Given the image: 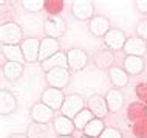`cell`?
Masks as SVG:
<instances>
[{
  "label": "cell",
  "mask_w": 147,
  "mask_h": 138,
  "mask_svg": "<svg viewBox=\"0 0 147 138\" xmlns=\"http://www.w3.org/2000/svg\"><path fill=\"white\" fill-rule=\"evenodd\" d=\"M2 56L6 59V62H20V64H26L20 45H2Z\"/></svg>",
  "instance_id": "23"
},
{
  "label": "cell",
  "mask_w": 147,
  "mask_h": 138,
  "mask_svg": "<svg viewBox=\"0 0 147 138\" xmlns=\"http://www.w3.org/2000/svg\"><path fill=\"white\" fill-rule=\"evenodd\" d=\"M20 47H22V53L26 64H33V62L39 61V53H40V41L39 39L26 37L23 39Z\"/></svg>",
  "instance_id": "7"
},
{
  "label": "cell",
  "mask_w": 147,
  "mask_h": 138,
  "mask_svg": "<svg viewBox=\"0 0 147 138\" xmlns=\"http://www.w3.org/2000/svg\"><path fill=\"white\" fill-rule=\"evenodd\" d=\"M63 101H65V96H63L62 90H59V89L48 87V89L43 90L42 95H40V102H43L45 106H48V107L53 109V110L62 109Z\"/></svg>",
  "instance_id": "8"
},
{
  "label": "cell",
  "mask_w": 147,
  "mask_h": 138,
  "mask_svg": "<svg viewBox=\"0 0 147 138\" xmlns=\"http://www.w3.org/2000/svg\"><path fill=\"white\" fill-rule=\"evenodd\" d=\"M135 6L140 13L147 14V0H138V2H135Z\"/></svg>",
  "instance_id": "34"
},
{
  "label": "cell",
  "mask_w": 147,
  "mask_h": 138,
  "mask_svg": "<svg viewBox=\"0 0 147 138\" xmlns=\"http://www.w3.org/2000/svg\"><path fill=\"white\" fill-rule=\"evenodd\" d=\"M136 96L140 98V102H146L147 104V84L136 85Z\"/></svg>",
  "instance_id": "33"
},
{
  "label": "cell",
  "mask_w": 147,
  "mask_h": 138,
  "mask_svg": "<svg viewBox=\"0 0 147 138\" xmlns=\"http://www.w3.org/2000/svg\"><path fill=\"white\" fill-rule=\"evenodd\" d=\"M136 36L147 41V19H142L136 23Z\"/></svg>",
  "instance_id": "31"
},
{
  "label": "cell",
  "mask_w": 147,
  "mask_h": 138,
  "mask_svg": "<svg viewBox=\"0 0 147 138\" xmlns=\"http://www.w3.org/2000/svg\"><path fill=\"white\" fill-rule=\"evenodd\" d=\"M94 118V115L90 112L88 109H84L82 112H79L76 116L73 118V123H74V127L79 129V131H84V129L87 127V124L90 123L91 120Z\"/></svg>",
  "instance_id": "26"
},
{
  "label": "cell",
  "mask_w": 147,
  "mask_h": 138,
  "mask_svg": "<svg viewBox=\"0 0 147 138\" xmlns=\"http://www.w3.org/2000/svg\"><path fill=\"white\" fill-rule=\"evenodd\" d=\"M122 68L129 73V76H135L144 72L146 68V62L144 57H138V56H125L124 59V67Z\"/></svg>",
  "instance_id": "22"
},
{
  "label": "cell",
  "mask_w": 147,
  "mask_h": 138,
  "mask_svg": "<svg viewBox=\"0 0 147 138\" xmlns=\"http://www.w3.org/2000/svg\"><path fill=\"white\" fill-rule=\"evenodd\" d=\"M59 138H73V137H59Z\"/></svg>",
  "instance_id": "36"
},
{
  "label": "cell",
  "mask_w": 147,
  "mask_h": 138,
  "mask_svg": "<svg viewBox=\"0 0 147 138\" xmlns=\"http://www.w3.org/2000/svg\"><path fill=\"white\" fill-rule=\"evenodd\" d=\"M53 127L54 132L57 133L59 137H71V133L74 132V123L71 118H67L63 115H57L54 116L53 120Z\"/></svg>",
  "instance_id": "16"
},
{
  "label": "cell",
  "mask_w": 147,
  "mask_h": 138,
  "mask_svg": "<svg viewBox=\"0 0 147 138\" xmlns=\"http://www.w3.org/2000/svg\"><path fill=\"white\" fill-rule=\"evenodd\" d=\"M62 9H63L62 0H45V11L50 16H59Z\"/></svg>",
  "instance_id": "29"
},
{
  "label": "cell",
  "mask_w": 147,
  "mask_h": 138,
  "mask_svg": "<svg viewBox=\"0 0 147 138\" xmlns=\"http://www.w3.org/2000/svg\"><path fill=\"white\" fill-rule=\"evenodd\" d=\"M8 138H28V137H26V133H13Z\"/></svg>",
  "instance_id": "35"
},
{
  "label": "cell",
  "mask_w": 147,
  "mask_h": 138,
  "mask_svg": "<svg viewBox=\"0 0 147 138\" xmlns=\"http://www.w3.org/2000/svg\"><path fill=\"white\" fill-rule=\"evenodd\" d=\"M40 67L45 73L51 72L54 68H68V61H67V53H62L59 51L57 54H54L53 57L47 59V61L40 62ZM70 70V68H68Z\"/></svg>",
  "instance_id": "17"
},
{
  "label": "cell",
  "mask_w": 147,
  "mask_h": 138,
  "mask_svg": "<svg viewBox=\"0 0 147 138\" xmlns=\"http://www.w3.org/2000/svg\"><path fill=\"white\" fill-rule=\"evenodd\" d=\"M17 109V99L9 90L2 89L0 90V115L8 116L11 113H14V110Z\"/></svg>",
  "instance_id": "14"
},
{
  "label": "cell",
  "mask_w": 147,
  "mask_h": 138,
  "mask_svg": "<svg viewBox=\"0 0 147 138\" xmlns=\"http://www.w3.org/2000/svg\"><path fill=\"white\" fill-rule=\"evenodd\" d=\"M70 78H71V74H70L68 68H54V70H51V72L45 73L47 84H48L50 87L59 89V90L65 89L67 85L70 84Z\"/></svg>",
  "instance_id": "4"
},
{
  "label": "cell",
  "mask_w": 147,
  "mask_h": 138,
  "mask_svg": "<svg viewBox=\"0 0 147 138\" xmlns=\"http://www.w3.org/2000/svg\"><path fill=\"white\" fill-rule=\"evenodd\" d=\"M93 61H94V65H96L98 68L107 70V72H109V70L113 67L115 56L109 48H102V50H98L96 53H94Z\"/></svg>",
  "instance_id": "18"
},
{
  "label": "cell",
  "mask_w": 147,
  "mask_h": 138,
  "mask_svg": "<svg viewBox=\"0 0 147 138\" xmlns=\"http://www.w3.org/2000/svg\"><path fill=\"white\" fill-rule=\"evenodd\" d=\"M133 133L138 138H147V118H142L133 124Z\"/></svg>",
  "instance_id": "30"
},
{
  "label": "cell",
  "mask_w": 147,
  "mask_h": 138,
  "mask_svg": "<svg viewBox=\"0 0 147 138\" xmlns=\"http://www.w3.org/2000/svg\"><path fill=\"white\" fill-rule=\"evenodd\" d=\"M81 138H90V137H85V135H84V137H81Z\"/></svg>",
  "instance_id": "37"
},
{
  "label": "cell",
  "mask_w": 147,
  "mask_h": 138,
  "mask_svg": "<svg viewBox=\"0 0 147 138\" xmlns=\"http://www.w3.org/2000/svg\"><path fill=\"white\" fill-rule=\"evenodd\" d=\"M2 45H20L23 42V31L16 22H5L0 26Z\"/></svg>",
  "instance_id": "1"
},
{
  "label": "cell",
  "mask_w": 147,
  "mask_h": 138,
  "mask_svg": "<svg viewBox=\"0 0 147 138\" xmlns=\"http://www.w3.org/2000/svg\"><path fill=\"white\" fill-rule=\"evenodd\" d=\"M84 106H85V99L81 96V95L71 93V95H68V96H65V101H63V106H62L61 112H62L63 116L73 120L79 112H82V110L85 109Z\"/></svg>",
  "instance_id": "3"
},
{
  "label": "cell",
  "mask_w": 147,
  "mask_h": 138,
  "mask_svg": "<svg viewBox=\"0 0 147 138\" xmlns=\"http://www.w3.org/2000/svg\"><path fill=\"white\" fill-rule=\"evenodd\" d=\"M124 53H125V56L144 57V54L147 53V41L138 36L127 37V42L124 45Z\"/></svg>",
  "instance_id": "12"
},
{
  "label": "cell",
  "mask_w": 147,
  "mask_h": 138,
  "mask_svg": "<svg viewBox=\"0 0 147 138\" xmlns=\"http://www.w3.org/2000/svg\"><path fill=\"white\" fill-rule=\"evenodd\" d=\"M67 61H68V68L73 72H81L88 64V54L82 48H70L65 51Z\"/></svg>",
  "instance_id": "6"
},
{
  "label": "cell",
  "mask_w": 147,
  "mask_h": 138,
  "mask_svg": "<svg viewBox=\"0 0 147 138\" xmlns=\"http://www.w3.org/2000/svg\"><path fill=\"white\" fill-rule=\"evenodd\" d=\"M105 101H107V106H109V110L113 113L119 112L122 107H124V95L119 89H110L105 95Z\"/></svg>",
  "instance_id": "21"
},
{
  "label": "cell",
  "mask_w": 147,
  "mask_h": 138,
  "mask_svg": "<svg viewBox=\"0 0 147 138\" xmlns=\"http://www.w3.org/2000/svg\"><path fill=\"white\" fill-rule=\"evenodd\" d=\"M71 14L78 20L90 22L94 17V3L90 0H76L71 3Z\"/></svg>",
  "instance_id": "5"
},
{
  "label": "cell",
  "mask_w": 147,
  "mask_h": 138,
  "mask_svg": "<svg viewBox=\"0 0 147 138\" xmlns=\"http://www.w3.org/2000/svg\"><path fill=\"white\" fill-rule=\"evenodd\" d=\"M99 138H122V133L115 127H105V131Z\"/></svg>",
  "instance_id": "32"
},
{
  "label": "cell",
  "mask_w": 147,
  "mask_h": 138,
  "mask_svg": "<svg viewBox=\"0 0 147 138\" xmlns=\"http://www.w3.org/2000/svg\"><path fill=\"white\" fill-rule=\"evenodd\" d=\"M112 30L110 26V20L105 17V16H94L93 19L88 22V31L93 36L96 37H105V34Z\"/></svg>",
  "instance_id": "13"
},
{
  "label": "cell",
  "mask_w": 147,
  "mask_h": 138,
  "mask_svg": "<svg viewBox=\"0 0 147 138\" xmlns=\"http://www.w3.org/2000/svg\"><path fill=\"white\" fill-rule=\"evenodd\" d=\"M104 131H105L104 121L99 120V118H93V120L87 124V127L84 129V135L90 137V138H99Z\"/></svg>",
  "instance_id": "24"
},
{
  "label": "cell",
  "mask_w": 147,
  "mask_h": 138,
  "mask_svg": "<svg viewBox=\"0 0 147 138\" xmlns=\"http://www.w3.org/2000/svg\"><path fill=\"white\" fill-rule=\"evenodd\" d=\"M54 110L50 109L48 106H45L43 102H36L31 106L30 109V118L33 123H39V124H47L48 121L54 120L53 115Z\"/></svg>",
  "instance_id": "9"
},
{
  "label": "cell",
  "mask_w": 147,
  "mask_h": 138,
  "mask_svg": "<svg viewBox=\"0 0 147 138\" xmlns=\"http://www.w3.org/2000/svg\"><path fill=\"white\" fill-rule=\"evenodd\" d=\"M127 115H129V120L133 121V123L142 120V118H147V104H144V102H132Z\"/></svg>",
  "instance_id": "25"
},
{
  "label": "cell",
  "mask_w": 147,
  "mask_h": 138,
  "mask_svg": "<svg viewBox=\"0 0 147 138\" xmlns=\"http://www.w3.org/2000/svg\"><path fill=\"white\" fill-rule=\"evenodd\" d=\"M23 70H25V64H20V62H6L5 61L2 65V74L8 81H17L23 74Z\"/></svg>",
  "instance_id": "20"
},
{
  "label": "cell",
  "mask_w": 147,
  "mask_h": 138,
  "mask_svg": "<svg viewBox=\"0 0 147 138\" xmlns=\"http://www.w3.org/2000/svg\"><path fill=\"white\" fill-rule=\"evenodd\" d=\"M20 5L28 13H39L45 9V0H22Z\"/></svg>",
  "instance_id": "28"
},
{
  "label": "cell",
  "mask_w": 147,
  "mask_h": 138,
  "mask_svg": "<svg viewBox=\"0 0 147 138\" xmlns=\"http://www.w3.org/2000/svg\"><path fill=\"white\" fill-rule=\"evenodd\" d=\"M26 137L28 138H47L45 124H39V123H33L31 121V124L26 129Z\"/></svg>",
  "instance_id": "27"
},
{
  "label": "cell",
  "mask_w": 147,
  "mask_h": 138,
  "mask_svg": "<svg viewBox=\"0 0 147 138\" xmlns=\"http://www.w3.org/2000/svg\"><path fill=\"white\" fill-rule=\"evenodd\" d=\"M109 79L110 82L113 84L115 89H124L127 84H129V73L125 72L124 68H121V67H112V68L109 70Z\"/></svg>",
  "instance_id": "19"
},
{
  "label": "cell",
  "mask_w": 147,
  "mask_h": 138,
  "mask_svg": "<svg viewBox=\"0 0 147 138\" xmlns=\"http://www.w3.org/2000/svg\"><path fill=\"white\" fill-rule=\"evenodd\" d=\"M87 109L93 113L94 118H99V120H104L107 113L110 112L105 96H102V95H91L88 101H87Z\"/></svg>",
  "instance_id": "11"
},
{
  "label": "cell",
  "mask_w": 147,
  "mask_h": 138,
  "mask_svg": "<svg viewBox=\"0 0 147 138\" xmlns=\"http://www.w3.org/2000/svg\"><path fill=\"white\" fill-rule=\"evenodd\" d=\"M43 33L47 37L51 39H61L67 33V23L61 16H50L45 22H43Z\"/></svg>",
  "instance_id": "2"
},
{
  "label": "cell",
  "mask_w": 147,
  "mask_h": 138,
  "mask_svg": "<svg viewBox=\"0 0 147 138\" xmlns=\"http://www.w3.org/2000/svg\"><path fill=\"white\" fill-rule=\"evenodd\" d=\"M61 51V45H59L57 39L45 37L40 41V53H39V61L43 62L47 59L53 57L54 54H57Z\"/></svg>",
  "instance_id": "15"
},
{
  "label": "cell",
  "mask_w": 147,
  "mask_h": 138,
  "mask_svg": "<svg viewBox=\"0 0 147 138\" xmlns=\"http://www.w3.org/2000/svg\"><path fill=\"white\" fill-rule=\"evenodd\" d=\"M125 42H127L125 33L119 28H112L104 37V45H105V48H109L110 51L124 50Z\"/></svg>",
  "instance_id": "10"
}]
</instances>
